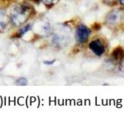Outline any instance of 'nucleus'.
Instances as JSON below:
<instances>
[{"label":"nucleus","mask_w":124,"mask_h":132,"mask_svg":"<svg viewBox=\"0 0 124 132\" xmlns=\"http://www.w3.org/2000/svg\"><path fill=\"white\" fill-rule=\"evenodd\" d=\"M33 8L30 4L23 3L12 7L10 12V22L12 26L20 27L25 24L32 16Z\"/></svg>","instance_id":"nucleus-1"},{"label":"nucleus","mask_w":124,"mask_h":132,"mask_svg":"<svg viewBox=\"0 0 124 132\" xmlns=\"http://www.w3.org/2000/svg\"><path fill=\"white\" fill-rule=\"evenodd\" d=\"M124 18V12L119 8H114L106 15L105 24L109 27H118Z\"/></svg>","instance_id":"nucleus-2"},{"label":"nucleus","mask_w":124,"mask_h":132,"mask_svg":"<svg viewBox=\"0 0 124 132\" xmlns=\"http://www.w3.org/2000/svg\"><path fill=\"white\" fill-rule=\"evenodd\" d=\"M92 31L84 24H80L76 27L75 31V40L79 44H84L89 39Z\"/></svg>","instance_id":"nucleus-3"},{"label":"nucleus","mask_w":124,"mask_h":132,"mask_svg":"<svg viewBox=\"0 0 124 132\" xmlns=\"http://www.w3.org/2000/svg\"><path fill=\"white\" fill-rule=\"evenodd\" d=\"M89 48L94 55L102 56L106 51V46L100 39H94L89 44Z\"/></svg>","instance_id":"nucleus-4"},{"label":"nucleus","mask_w":124,"mask_h":132,"mask_svg":"<svg viewBox=\"0 0 124 132\" xmlns=\"http://www.w3.org/2000/svg\"><path fill=\"white\" fill-rule=\"evenodd\" d=\"M69 34H67L65 31L61 33H56L54 34L52 37V44L56 47L58 48H63L67 45L68 41L69 40Z\"/></svg>","instance_id":"nucleus-5"},{"label":"nucleus","mask_w":124,"mask_h":132,"mask_svg":"<svg viewBox=\"0 0 124 132\" xmlns=\"http://www.w3.org/2000/svg\"><path fill=\"white\" fill-rule=\"evenodd\" d=\"M111 56L115 62L120 64L122 61V60L124 59V50H123V48L121 46L116 47L113 50V51L112 52Z\"/></svg>","instance_id":"nucleus-6"},{"label":"nucleus","mask_w":124,"mask_h":132,"mask_svg":"<svg viewBox=\"0 0 124 132\" xmlns=\"http://www.w3.org/2000/svg\"><path fill=\"white\" fill-rule=\"evenodd\" d=\"M32 25L30 23L24 25L23 27H22L19 29V31L16 33V35L12 36V37H14V38H21V37H22L25 34H27L28 31H30L32 30Z\"/></svg>","instance_id":"nucleus-7"},{"label":"nucleus","mask_w":124,"mask_h":132,"mask_svg":"<svg viewBox=\"0 0 124 132\" xmlns=\"http://www.w3.org/2000/svg\"><path fill=\"white\" fill-rule=\"evenodd\" d=\"M9 22L10 20H8L6 15L0 18V32H4L7 30V27L9 26Z\"/></svg>","instance_id":"nucleus-8"},{"label":"nucleus","mask_w":124,"mask_h":132,"mask_svg":"<svg viewBox=\"0 0 124 132\" xmlns=\"http://www.w3.org/2000/svg\"><path fill=\"white\" fill-rule=\"evenodd\" d=\"M60 0H41V3H44V5L48 7V8H51L53 6H55L56 3H58Z\"/></svg>","instance_id":"nucleus-9"},{"label":"nucleus","mask_w":124,"mask_h":132,"mask_svg":"<svg viewBox=\"0 0 124 132\" xmlns=\"http://www.w3.org/2000/svg\"><path fill=\"white\" fill-rule=\"evenodd\" d=\"M28 84V80L26 78L24 77H21V78H18V79L15 81V84L17 86H27Z\"/></svg>","instance_id":"nucleus-10"},{"label":"nucleus","mask_w":124,"mask_h":132,"mask_svg":"<svg viewBox=\"0 0 124 132\" xmlns=\"http://www.w3.org/2000/svg\"><path fill=\"white\" fill-rule=\"evenodd\" d=\"M103 3L109 7H113L118 3V0H103Z\"/></svg>","instance_id":"nucleus-11"},{"label":"nucleus","mask_w":124,"mask_h":132,"mask_svg":"<svg viewBox=\"0 0 124 132\" xmlns=\"http://www.w3.org/2000/svg\"><path fill=\"white\" fill-rule=\"evenodd\" d=\"M56 60H47L43 61V64L45 65H52L56 63Z\"/></svg>","instance_id":"nucleus-12"},{"label":"nucleus","mask_w":124,"mask_h":132,"mask_svg":"<svg viewBox=\"0 0 124 132\" xmlns=\"http://www.w3.org/2000/svg\"><path fill=\"white\" fill-rule=\"evenodd\" d=\"M30 1L33 2V3H36V4H37V5H39V4L41 3V0H30Z\"/></svg>","instance_id":"nucleus-13"},{"label":"nucleus","mask_w":124,"mask_h":132,"mask_svg":"<svg viewBox=\"0 0 124 132\" xmlns=\"http://www.w3.org/2000/svg\"><path fill=\"white\" fill-rule=\"evenodd\" d=\"M118 3H119L121 6L124 7V0H118Z\"/></svg>","instance_id":"nucleus-14"}]
</instances>
